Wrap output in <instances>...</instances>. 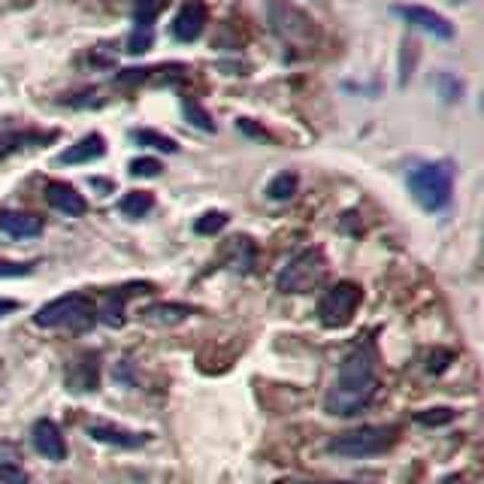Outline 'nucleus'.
I'll list each match as a JSON object with an SVG mask.
<instances>
[{
	"label": "nucleus",
	"instance_id": "obj_6",
	"mask_svg": "<svg viewBox=\"0 0 484 484\" xmlns=\"http://www.w3.org/2000/svg\"><path fill=\"white\" fill-rule=\"evenodd\" d=\"M269 28L279 40H285L288 46H309L315 40V24L303 10H297L288 0H269L267 6Z\"/></svg>",
	"mask_w": 484,
	"mask_h": 484
},
{
	"label": "nucleus",
	"instance_id": "obj_16",
	"mask_svg": "<svg viewBox=\"0 0 484 484\" xmlns=\"http://www.w3.org/2000/svg\"><path fill=\"white\" fill-rule=\"evenodd\" d=\"M224 267L233 269V273H251L254 260H258V245H254L249 236H233L231 242H224Z\"/></svg>",
	"mask_w": 484,
	"mask_h": 484
},
{
	"label": "nucleus",
	"instance_id": "obj_12",
	"mask_svg": "<svg viewBox=\"0 0 484 484\" xmlns=\"http://www.w3.org/2000/svg\"><path fill=\"white\" fill-rule=\"evenodd\" d=\"M194 315V306L188 303H149V306H142L140 309V318L146 321V324L151 327H176V324H182L185 318H191Z\"/></svg>",
	"mask_w": 484,
	"mask_h": 484
},
{
	"label": "nucleus",
	"instance_id": "obj_22",
	"mask_svg": "<svg viewBox=\"0 0 484 484\" xmlns=\"http://www.w3.org/2000/svg\"><path fill=\"white\" fill-rule=\"evenodd\" d=\"M133 142L149 146V149H158V151H167V155H176V151H179L176 140H169V137H164V133H158V131H133Z\"/></svg>",
	"mask_w": 484,
	"mask_h": 484
},
{
	"label": "nucleus",
	"instance_id": "obj_21",
	"mask_svg": "<svg viewBox=\"0 0 484 484\" xmlns=\"http://www.w3.org/2000/svg\"><path fill=\"white\" fill-rule=\"evenodd\" d=\"M182 113H185V122H191L194 127H197V131L215 133V122H212V115L197 104V100L185 97V100H182Z\"/></svg>",
	"mask_w": 484,
	"mask_h": 484
},
{
	"label": "nucleus",
	"instance_id": "obj_15",
	"mask_svg": "<svg viewBox=\"0 0 484 484\" xmlns=\"http://www.w3.org/2000/svg\"><path fill=\"white\" fill-rule=\"evenodd\" d=\"M46 200H49V206H52L55 212H61V215L79 218V215L88 212V203H85V197L73 188V185H67V182H49Z\"/></svg>",
	"mask_w": 484,
	"mask_h": 484
},
{
	"label": "nucleus",
	"instance_id": "obj_11",
	"mask_svg": "<svg viewBox=\"0 0 484 484\" xmlns=\"http://www.w3.org/2000/svg\"><path fill=\"white\" fill-rule=\"evenodd\" d=\"M0 233L10 240H33L42 233V218L22 209H0Z\"/></svg>",
	"mask_w": 484,
	"mask_h": 484
},
{
	"label": "nucleus",
	"instance_id": "obj_23",
	"mask_svg": "<svg viewBox=\"0 0 484 484\" xmlns=\"http://www.w3.org/2000/svg\"><path fill=\"white\" fill-rule=\"evenodd\" d=\"M297 194V176L294 173H279L273 182L267 185L269 200H291Z\"/></svg>",
	"mask_w": 484,
	"mask_h": 484
},
{
	"label": "nucleus",
	"instance_id": "obj_17",
	"mask_svg": "<svg viewBox=\"0 0 484 484\" xmlns=\"http://www.w3.org/2000/svg\"><path fill=\"white\" fill-rule=\"evenodd\" d=\"M106 155V142L100 133H88V137H82L76 146H70L64 151V155H58V164H67V167H73V164H88V160H97V158H104Z\"/></svg>",
	"mask_w": 484,
	"mask_h": 484
},
{
	"label": "nucleus",
	"instance_id": "obj_18",
	"mask_svg": "<svg viewBox=\"0 0 484 484\" xmlns=\"http://www.w3.org/2000/svg\"><path fill=\"white\" fill-rule=\"evenodd\" d=\"M55 133H40V131H10L0 137V160L15 155V151H24L31 146H42V142H52Z\"/></svg>",
	"mask_w": 484,
	"mask_h": 484
},
{
	"label": "nucleus",
	"instance_id": "obj_7",
	"mask_svg": "<svg viewBox=\"0 0 484 484\" xmlns=\"http://www.w3.org/2000/svg\"><path fill=\"white\" fill-rule=\"evenodd\" d=\"M363 300L361 285L354 282H336L330 291L318 300V318L324 327H345L354 318L358 306Z\"/></svg>",
	"mask_w": 484,
	"mask_h": 484
},
{
	"label": "nucleus",
	"instance_id": "obj_5",
	"mask_svg": "<svg viewBox=\"0 0 484 484\" xmlns=\"http://www.w3.org/2000/svg\"><path fill=\"white\" fill-rule=\"evenodd\" d=\"M327 273V260L321 249H306L297 258H291L279 273V291L282 294H309L321 285V279Z\"/></svg>",
	"mask_w": 484,
	"mask_h": 484
},
{
	"label": "nucleus",
	"instance_id": "obj_10",
	"mask_svg": "<svg viewBox=\"0 0 484 484\" xmlns=\"http://www.w3.org/2000/svg\"><path fill=\"white\" fill-rule=\"evenodd\" d=\"M31 443H33V452L40 457H46V461H64L67 457V443H64L61 430H58V424L49 418L33 421Z\"/></svg>",
	"mask_w": 484,
	"mask_h": 484
},
{
	"label": "nucleus",
	"instance_id": "obj_33",
	"mask_svg": "<svg viewBox=\"0 0 484 484\" xmlns=\"http://www.w3.org/2000/svg\"><path fill=\"white\" fill-rule=\"evenodd\" d=\"M457 4H463V0H457Z\"/></svg>",
	"mask_w": 484,
	"mask_h": 484
},
{
	"label": "nucleus",
	"instance_id": "obj_4",
	"mask_svg": "<svg viewBox=\"0 0 484 484\" xmlns=\"http://www.w3.org/2000/svg\"><path fill=\"white\" fill-rule=\"evenodd\" d=\"M397 439H400L397 427H376V424H367V427H352L333 436L327 443V452L336 457H348V461H367V457L388 454L390 448L397 445Z\"/></svg>",
	"mask_w": 484,
	"mask_h": 484
},
{
	"label": "nucleus",
	"instance_id": "obj_29",
	"mask_svg": "<svg viewBox=\"0 0 484 484\" xmlns=\"http://www.w3.org/2000/svg\"><path fill=\"white\" fill-rule=\"evenodd\" d=\"M454 409H427V412H418V415H415V418H418L421 424H430V427H433V424H448V421H452L454 418Z\"/></svg>",
	"mask_w": 484,
	"mask_h": 484
},
{
	"label": "nucleus",
	"instance_id": "obj_24",
	"mask_svg": "<svg viewBox=\"0 0 484 484\" xmlns=\"http://www.w3.org/2000/svg\"><path fill=\"white\" fill-rule=\"evenodd\" d=\"M164 4L167 0H137V4H133V22H137V28H151V22L158 19Z\"/></svg>",
	"mask_w": 484,
	"mask_h": 484
},
{
	"label": "nucleus",
	"instance_id": "obj_26",
	"mask_svg": "<svg viewBox=\"0 0 484 484\" xmlns=\"http://www.w3.org/2000/svg\"><path fill=\"white\" fill-rule=\"evenodd\" d=\"M37 263L33 260H0V279H19V276H31Z\"/></svg>",
	"mask_w": 484,
	"mask_h": 484
},
{
	"label": "nucleus",
	"instance_id": "obj_27",
	"mask_svg": "<svg viewBox=\"0 0 484 484\" xmlns=\"http://www.w3.org/2000/svg\"><path fill=\"white\" fill-rule=\"evenodd\" d=\"M160 160L155 158H137V160H131V173L133 176H142V179H151V176H160Z\"/></svg>",
	"mask_w": 484,
	"mask_h": 484
},
{
	"label": "nucleus",
	"instance_id": "obj_30",
	"mask_svg": "<svg viewBox=\"0 0 484 484\" xmlns=\"http://www.w3.org/2000/svg\"><path fill=\"white\" fill-rule=\"evenodd\" d=\"M151 46V28H137V33L131 37V49L127 52H146V49Z\"/></svg>",
	"mask_w": 484,
	"mask_h": 484
},
{
	"label": "nucleus",
	"instance_id": "obj_19",
	"mask_svg": "<svg viewBox=\"0 0 484 484\" xmlns=\"http://www.w3.org/2000/svg\"><path fill=\"white\" fill-rule=\"evenodd\" d=\"M124 294H127V288L106 294L104 306L97 309V321H104L106 327H122V324H124V303H127Z\"/></svg>",
	"mask_w": 484,
	"mask_h": 484
},
{
	"label": "nucleus",
	"instance_id": "obj_3",
	"mask_svg": "<svg viewBox=\"0 0 484 484\" xmlns=\"http://www.w3.org/2000/svg\"><path fill=\"white\" fill-rule=\"evenodd\" d=\"M97 321V306L82 294L55 297L52 303L40 306L33 312V324L42 330H70V333H85Z\"/></svg>",
	"mask_w": 484,
	"mask_h": 484
},
{
	"label": "nucleus",
	"instance_id": "obj_14",
	"mask_svg": "<svg viewBox=\"0 0 484 484\" xmlns=\"http://www.w3.org/2000/svg\"><path fill=\"white\" fill-rule=\"evenodd\" d=\"M88 436L95 439L100 445H113V448H142L149 443V433H131V430H122V427H113V424H91L88 427Z\"/></svg>",
	"mask_w": 484,
	"mask_h": 484
},
{
	"label": "nucleus",
	"instance_id": "obj_9",
	"mask_svg": "<svg viewBox=\"0 0 484 484\" xmlns=\"http://www.w3.org/2000/svg\"><path fill=\"white\" fill-rule=\"evenodd\" d=\"M397 15H403L412 28H418L424 33L436 40H452L454 37V28L445 15H439L436 10H427V6H397Z\"/></svg>",
	"mask_w": 484,
	"mask_h": 484
},
{
	"label": "nucleus",
	"instance_id": "obj_20",
	"mask_svg": "<svg viewBox=\"0 0 484 484\" xmlns=\"http://www.w3.org/2000/svg\"><path fill=\"white\" fill-rule=\"evenodd\" d=\"M151 206H155V197H151L149 191H131L118 203V212H122L124 218H142V215H149Z\"/></svg>",
	"mask_w": 484,
	"mask_h": 484
},
{
	"label": "nucleus",
	"instance_id": "obj_32",
	"mask_svg": "<svg viewBox=\"0 0 484 484\" xmlns=\"http://www.w3.org/2000/svg\"><path fill=\"white\" fill-rule=\"evenodd\" d=\"M297 484H321V481H297ZM330 484H345V481H330Z\"/></svg>",
	"mask_w": 484,
	"mask_h": 484
},
{
	"label": "nucleus",
	"instance_id": "obj_31",
	"mask_svg": "<svg viewBox=\"0 0 484 484\" xmlns=\"http://www.w3.org/2000/svg\"><path fill=\"white\" fill-rule=\"evenodd\" d=\"M15 309H19V303H15V300H0V318H6Z\"/></svg>",
	"mask_w": 484,
	"mask_h": 484
},
{
	"label": "nucleus",
	"instance_id": "obj_1",
	"mask_svg": "<svg viewBox=\"0 0 484 484\" xmlns=\"http://www.w3.org/2000/svg\"><path fill=\"white\" fill-rule=\"evenodd\" d=\"M372 390H376V358L370 348H358L339 367L336 385L324 397V409L345 418V415L361 412L372 400Z\"/></svg>",
	"mask_w": 484,
	"mask_h": 484
},
{
	"label": "nucleus",
	"instance_id": "obj_25",
	"mask_svg": "<svg viewBox=\"0 0 484 484\" xmlns=\"http://www.w3.org/2000/svg\"><path fill=\"white\" fill-rule=\"evenodd\" d=\"M224 224H227L224 212L212 209V212H206V215H200L197 222H194V233H200V236H215Z\"/></svg>",
	"mask_w": 484,
	"mask_h": 484
},
{
	"label": "nucleus",
	"instance_id": "obj_2",
	"mask_svg": "<svg viewBox=\"0 0 484 484\" xmlns=\"http://www.w3.org/2000/svg\"><path fill=\"white\" fill-rule=\"evenodd\" d=\"M406 185H409L415 203L427 212H443L452 203L454 194V169L445 160H427V164H418L409 169L406 176Z\"/></svg>",
	"mask_w": 484,
	"mask_h": 484
},
{
	"label": "nucleus",
	"instance_id": "obj_13",
	"mask_svg": "<svg viewBox=\"0 0 484 484\" xmlns=\"http://www.w3.org/2000/svg\"><path fill=\"white\" fill-rule=\"evenodd\" d=\"M206 28V6L200 0H188L173 22V37L179 42H194Z\"/></svg>",
	"mask_w": 484,
	"mask_h": 484
},
{
	"label": "nucleus",
	"instance_id": "obj_28",
	"mask_svg": "<svg viewBox=\"0 0 484 484\" xmlns=\"http://www.w3.org/2000/svg\"><path fill=\"white\" fill-rule=\"evenodd\" d=\"M0 484H28V472L19 463H0Z\"/></svg>",
	"mask_w": 484,
	"mask_h": 484
},
{
	"label": "nucleus",
	"instance_id": "obj_8",
	"mask_svg": "<svg viewBox=\"0 0 484 484\" xmlns=\"http://www.w3.org/2000/svg\"><path fill=\"white\" fill-rule=\"evenodd\" d=\"M64 385L70 394H91L100 388V361L97 354H79L64 372Z\"/></svg>",
	"mask_w": 484,
	"mask_h": 484
}]
</instances>
